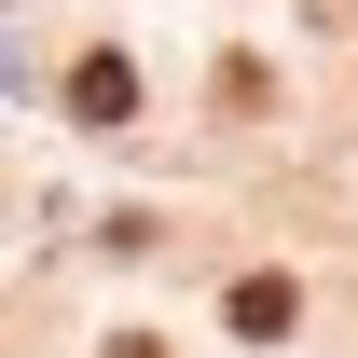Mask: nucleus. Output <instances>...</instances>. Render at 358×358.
I'll return each mask as SVG.
<instances>
[{
	"instance_id": "f257e3e1",
	"label": "nucleus",
	"mask_w": 358,
	"mask_h": 358,
	"mask_svg": "<svg viewBox=\"0 0 358 358\" xmlns=\"http://www.w3.org/2000/svg\"><path fill=\"white\" fill-rule=\"evenodd\" d=\"M69 110H83V124H138V69H124L110 42H96L83 69H69Z\"/></svg>"
},
{
	"instance_id": "f03ea898",
	"label": "nucleus",
	"mask_w": 358,
	"mask_h": 358,
	"mask_svg": "<svg viewBox=\"0 0 358 358\" xmlns=\"http://www.w3.org/2000/svg\"><path fill=\"white\" fill-rule=\"evenodd\" d=\"M289 317H303V289H289V275H234V331H248V345H275Z\"/></svg>"
}]
</instances>
